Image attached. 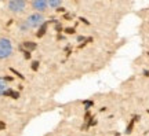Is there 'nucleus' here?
Listing matches in <instances>:
<instances>
[{
	"label": "nucleus",
	"mask_w": 149,
	"mask_h": 136,
	"mask_svg": "<svg viewBox=\"0 0 149 136\" xmlns=\"http://www.w3.org/2000/svg\"><path fill=\"white\" fill-rule=\"evenodd\" d=\"M31 6L37 12H44V11H47V8H50L48 7V0H32Z\"/></svg>",
	"instance_id": "4"
},
{
	"label": "nucleus",
	"mask_w": 149,
	"mask_h": 136,
	"mask_svg": "<svg viewBox=\"0 0 149 136\" xmlns=\"http://www.w3.org/2000/svg\"><path fill=\"white\" fill-rule=\"evenodd\" d=\"M26 0H8L7 1V8L13 14H21L26 8Z\"/></svg>",
	"instance_id": "3"
},
{
	"label": "nucleus",
	"mask_w": 149,
	"mask_h": 136,
	"mask_svg": "<svg viewBox=\"0 0 149 136\" xmlns=\"http://www.w3.org/2000/svg\"><path fill=\"white\" fill-rule=\"evenodd\" d=\"M24 46H25L28 50H35V48H36V44H35V43H32V41H25V44H24Z\"/></svg>",
	"instance_id": "8"
},
{
	"label": "nucleus",
	"mask_w": 149,
	"mask_h": 136,
	"mask_svg": "<svg viewBox=\"0 0 149 136\" xmlns=\"http://www.w3.org/2000/svg\"><path fill=\"white\" fill-rule=\"evenodd\" d=\"M13 43H11L10 39L7 37H0V61L3 59H7L13 55Z\"/></svg>",
	"instance_id": "1"
},
{
	"label": "nucleus",
	"mask_w": 149,
	"mask_h": 136,
	"mask_svg": "<svg viewBox=\"0 0 149 136\" xmlns=\"http://www.w3.org/2000/svg\"><path fill=\"white\" fill-rule=\"evenodd\" d=\"M44 15H43V12H32V14H29L26 17V19L25 22L28 23V26L31 28V29H37V28H40L42 25H44Z\"/></svg>",
	"instance_id": "2"
},
{
	"label": "nucleus",
	"mask_w": 149,
	"mask_h": 136,
	"mask_svg": "<svg viewBox=\"0 0 149 136\" xmlns=\"http://www.w3.org/2000/svg\"><path fill=\"white\" fill-rule=\"evenodd\" d=\"M62 4V0H48V7L50 8H59Z\"/></svg>",
	"instance_id": "6"
},
{
	"label": "nucleus",
	"mask_w": 149,
	"mask_h": 136,
	"mask_svg": "<svg viewBox=\"0 0 149 136\" xmlns=\"http://www.w3.org/2000/svg\"><path fill=\"white\" fill-rule=\"evenodd\" d=\"M0 95H8V81L4 77H0Z\"/></svg>",
	"instance_id": "5"
},
{
	"label": "nucleus",
	"mask_w": 149,
	"mask_h": 136,
	"mask_svg": "<svg viewBox=\"0 0 149 136\" xmlns=\"http://www.w3.org/2000/svg\"><path fill=\"white\" fill-rule=\"evenodd\" d=\"M19 29H21L22 32H28V30H31V28L28 26V23L25 21H22L21 23H19Z\"/></svg>",
	"instance_id": "7"
}]
</instances>
